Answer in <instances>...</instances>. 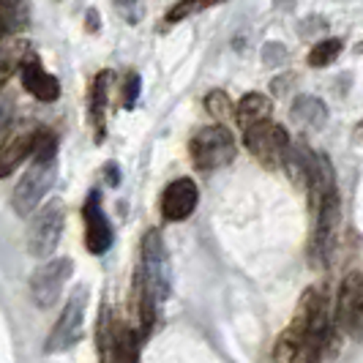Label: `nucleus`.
<instances>
[{
    "instance_id": "nucleus-5",
    "label": "nucleus",
    "mask_w": 363,
    "mask_h": 363,
    "mask_svg": "<svg viewBox=\"0 0 363 363\" xmlns=\"http://www.w3.org/2000/svg\"><path fill=\"white\" fill-rule=\"evenodd\" d=\"M88 287L85 284H79L77 290L72 292V298L66 301V306L60 311V317H57V323H55L52 333H50V339H47V352H66V350H72L79 339H82V333H85V309H88Z\"/></svg>"
},
{
    "instance_id": "nucleus-23",
    "label": "nucleus",
    "mask_w": 363,
    "mask_h": 363,
    "mask_svg": "<svg viewBox=\"0 0 363 363\" xmlns=\"http://www.w3.org/2000/svg\"><path fill=\"white\" fill-rule=\"evenodd\" d=\"M115 6L123 11V17H126L128 22H137L140 14H143V3H140V0H115Z\"/></svg>"
},
{
    "instance_id": "nucleus-21",
    "label": "nucleus",
    "mask_w": 363,
    "mask_h": 363,
    "mask_svg": "<svg viewBox=\"0 0 363 363\" xmlns=\"http://www.w3.org/2000/svg\"><path fill=\"white\" fill-rule=\"evenodd\" d=\"M55 153H57V137L50 131H36V145H33L36 162H55Z\"/></svg>"
},
{
    "instance_id": "nucleus-20",
    "label": "nucleus",
    "mask_w": 363,
    "mask_h": 363,
    "mask_svg": "<svg viewBox=\"0 0 363 363\" xmlns=\"http://www.w3.org/2000/svg\"><path fill=\"white\" fill-rule=\"evenodd\" d=\"M216 3H224V0H178L169 11H167V22H181V19H189L191 14H200L202 9H211Z\"/></svg>"
},
{
    "instance_id": "nucleus-27",
    "label": "nucleus",
    "mask_w": 363,
    "mask_h": 363,
    "mask_svg": "<svg viewBox=\"0 0 363 363\" xmlns=\"http://www.w3.org/2000/svg\"><path fill=\"white\" fill-rule=\"evenodd\" d=\"M88 19H91V30H96V28H99V14H96V11H88Z\"/></svg>"
},
{
    "instance_id": "nucleus-11",
    "label": "nucleus",
    "mask_w": 363,
    "mask_h": 363,
    "mask_svg": "<svg viewBox=\"0 0 363 363\" xmlns=\"http://www.w3.org/2000/svg\"><path fill=\"white\" fill-rule=\"evenodd\" d=\"M336 323L350 333L363 325V276L358 273L347 276L342 284L339 303H336Z\"/></svg>"
},
{
    "instance_id": "nucleus-26",
    "label": "nucleus",
    "mask_w": 363,
    "mask_h": 363,
    "mask_svg": "<svg viewBox=\"0 0 363 363\" xmlns=\"http://www.w3.org/2000/svg\"><path fill=\"white\" fill-rule=\"evenodd\" d=\"M11 72H14V66L9 63V60H0V88L9 82V77H11Z\"/></svg>"
},
{
    "instance_id": "nucleus-28",
    "label": "nucleus",
    "mask_w": 363,
    "mask_h": 363,
    "mask_svg": "<svg viewBox=\"0 0 363 363\" xmlns=\"http://www.w3.org/2000/svg\"><path fill=\"white\" fill-rule=\"evenodd\" d=\"M279 9H284V6H290V3H295V0H273Z\"/></svg>"
},
{
    "instance_id": "nucleus-16",
    "label": "nucleus",
    "mask_w": 363,
    "mask_h": 363,
    "mask_svg": "<svg viewBox=\"0 0 363 363\" xmlns=\"http://www.w3.org/2000/svg\"><path fill=\"white\" fill-rule=\"evenodd\" d=\"M109 82H112V74L101 72L93 79V91H91V118H93V126H96V137H99V140L104 137V112H107Z\"/></svg>"
},
{
    "instance_id": "nucleus-22",
    "label": "nucleus",
    "mask_w": 363,
    "mask_h": 363,
    "mask_svg": "<svg viewBox=\"0 0 363 363\" xmlns=\"http://www.w3.org/2000/svg\"><path fill=\"white\" fill-rule=\"evenodd\" d=\"M205 107H208V112H211L216 121H227L230 112H233V101H230V96L224 91H213V93H208Z\"/></svg>"
},
{
    "instance_id": "nucleus-12",
    "label": "nucleus",
    "mask_w": 363,
    "mask_h": 363,
    "mask_svg": "<svg viewBox=\"0 0 363 363\" xmlns=\"http://www.w3.org/2000/svg\"><path fill=\"white\" fill-rule=\"evenodd\" d=\"M85 246L93 255H104L109 246H112V227H109L107 216L101 211V197L93 191L88 202H85Z\"/></svg>"
},
{
    "instance_id": "nucleus-17",
    "label": "nucleus",
    "mask_w": 363,
    "mask_h": 363,
    "mask_svg": "<svg viewBox=\"0 0 363 363\" xmlns=\"http://www.w3.org/2000/svg\"><path fill=\"white\" fill-rule=\"evenodd\" d=\"M25 22H28L25 0H0V38L22 30Z\"/></svg>"
},
{
    "instance_id": "nucleus-14",
    "label": "nucleus",
    "mask_w": 363,
    "mask_h": 363,
    "mask_svg": "<svg viewBox=\"0 0 363 363\" xmlns=\"http://www.w3.org/2000/svg\"><path fill=\"white\" fill-rule=\"evenodd\" d=\"M36 131H19L0 145V178H9L28 156H33Z\"/></svg>"
},
{
    "instance_id": "nucleus-6",
    "label": "nucleus",
    "mask_w": 363,
    "mask_h": 363,
    "mask_svg": "<svg viewBox=\"0 0 363 363\" xmlns=\"http://www.w3.org/2000/svg\"><path fill=\"white\" fill-rule=\"evenodd\" d=\"M63 224H66V208L60 200H52L44 205V211H38L33 218L30 230H28V252L36 259H50L60 235H63Z\"/></svg>"
},
{
    "instance_id": "nucleus-3",
    "label": "nucleus",
    "mask_w": 363,
    "mask_h": 363,
    "mask_svg": "<svg viewBox=\"0 0 363 363\" xmlns=\"http://www.w3.org/2000/svg\"><path fill=\"white\" fill-rule=\"evenodd\" d=\"M189 150H191L194 167L202 169V172H211V169H218V167L230 164L238 153L235 137L230 134V128H224V126L200 128V131L191 137Z\"/></svg>"
},
{
    "instance_id": "nucleus-9",
    "label": "nucleus",
    "mask_w": 363,
    "mask_h": 363,
    "mask_svg": "<svg viewBox=\"0 0 363 363\" xmlns=\"http://www.w3.org/2000/svg\"><path fill=\"white\" fill-rule=\"evenodd\" d=\"M74 271V262L69 257H55L38 265V271L30 279V295L36 301V306L41 309H50L55 301L60 298V292L66 287L69 276Z\"/></svg>"
},
{
    "instance_id": "nucleus-18",
    "label": "nucleus",
    "mask_w": 363,
    "mask_h": 363,
    "mask_svg": "<svg viewBox=\"0 0 363 363\" xmlns=\"http://www.w3.org/2000/svg\"><path fill=\"white\" fill-rule=\"evenodd\" d=\"M292 118H295V121H301V123H306L309 128L323 126V123H325V118H328L325 104H323L320 99H314V96H301V99H295Z\"/></svg>"
},
{
    "instance_id": "nucleus-2",
    "label": "nucleus",
    "mask_w": 363,
    "mask_h": 363,
    "mask_svg": "<svg viewBox=\"0 0 363 363\" xmlns=\"http://www.w3.org/2000/svg\"><path fill=\"white\" fill-rule=\"evenodd\" d=\"M323 303V295L317 290H306L298 301V309L292 314L290 325L281 330V336L276 339V347H273V363H298V355L303 350V342H306V333H309L311 317L314 311L320 309Z\"/></svg>"
},
{
    "instance_id": "nucleus-1",
    "label": "nucleus",
    "mask_w": 363,
    "mask_h": 363,
    "mask_svg": "<svg viewBox=\"0 0 363 363\" xmlns=\"http://www.w3.org/2000/svg\"><path fill=\"white\" fill-rule=\"evenodd\" d=\"M306 181L311 194V257L317 265H328L336 243V224H339V191L333 181V169L323 153L306 150Z\"/></svg>"
},
{
    "instance_id": "nucleus-19",
    "label": "nucleus",
    "mask_w": 363,
    "mask_h": 363,
    "mask_svg": "<svg viewBox=\"0 0 363 363\" xmlns=\"http://www.w3.org/2000/svg\"><path fill=\"white\" fill-rule=\"evenodd\" d=\"M342 38H325V41H320V44H314L309 52V66L314 69H325L330 66L339 55H342Z\"/></svg>"
},
{
    "instance_id": "nucleus-25",
    "label": "nucleus",
    "mask_w": 363,
    "mask_h": 363,
    "mask_svg": "<svg viewBox=\"0 0 363 363\" xmlns=\"http://www.w3.org/2000/svg\"><path fill=\"white\" fill-rule=\"evenodd\" d=\"M9 121H11V104L9 101H0V134L6 131Z\"/></svg>"
},
{
    "instance_id": "nucleus-15",
    "label": "nucleus",
    "mask_w": 363,
    "mask_h": 363,
    "mask_svg": "<svg viewBox=\"0 0 363 363\" xmlns=\"http://www.w3.org/2000/svg\"><path fill=\"white\" fill-rule=\"evenodd\" d=\"M271 115H273L271 99L262 96V93H249V96H243L235 109V121L243 131L252 126H259V123H265V121H271Z\"/></svg>"
},
{
    "instance_id": "nucleus-8",
    "label": "nucleus",
    "mask_w": 363,
    "mask_h": 363,
    "mask_svg": "<svg viewBox=\"0 0 363 363\" xmlns=\"http://www.w3.org/2000/svg\"><path fill=\"white\" fill-rule=\"evenodd\" d=\"M243 143L265 167H279V164H284V156L290 150V134L284 126H276L271 121H265L259 126L246 128Z\"/></svg>"
},
{
    "instance_id": "nucleus-7",
    "label": "nucleus",
    "mask_w": 363,
    "mask_h": 363,
    "mask_svg": "<svg viewBox=\"0 0 363 363\" xmlns=\"http://www.w3.org/2000/svg\"><path fill=\"white\" fill-rule=\"evenodd\" d=\"M55 178H57V164L55 162H36L17 183L14 189V211L19 216H30L41 200L50 194Z\"/></svg>"
},
{
    "instance_id": "nucleus-10",
    "label": "nucleus",
    "mask_w": 363,
    "mask_h": 363,
    "mask_svg": "<svg viewBox=\"0 0 363 363\" xmlns=\"http://www.w3.org/2000/svg\"><path fill=\"white\" fill-rule=\"evenodd\" d=\"M200 200V191H197V183L191 178H178L164 189L162 197V213L167 221H183L194 213Z\"/></svg>"
},
{
    "instance_id": "nucleus-13",
    "label": "nucleus",
    "mask_w": 363,
    "mask_h": 363,
    "mask_svg": "<svg viewBox=\"0 0 363 363\" xmlns=\"http://www.w3.org/2000/svg\"><path fill=\"white\" fill-rule=\"evenodd\" d=\"M19 77H22L25 91L33 93L38 101H55V99L60 96V85H57V79H55L52 74L44 72V66L38 63L36 57H30V60H25V63H22Z\"/></svg>"
},
{
    "instance_id": "nucleus-4",
    "label": "nucleus",
    "mask_w": 363,
    "mask_h": 363,
    "mask_svg": "<svg viewBox=\"0 0 363 363\" xmlns=\"http://www.w3.org/2000/svg\"><path fill=\"white\" fill-rule=\"evenodd\" d=\"M137 279L143 281L145 292L156 301V306L169 295V259H167V249L164 240L156 230H150L143 240V265L137 271Z\"/></svg>"
},
{
    "instance_id": "nucleus-24",
    "label": "nucleus",
    "mask_w": 363,
    "mask_h": 363,
    "mask_svg": "<svg viewBox=\"0 0 363 363\" xmlns=\"http://www.w3.org/2000/svg\"><path fill=\"white\" fill-rule=\"evenodd\" d=\"M126 85H128L126 88V104L131 107V104H134V99H137V93H140V77H137V74H131Z\"/></svg>"
}]
</instances>
